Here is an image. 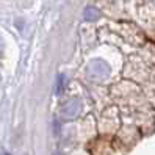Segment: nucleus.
<instances>
[{
  "label": "nucleus",
  "mask_w": 155,
  "mask_h": 155,
  "mask_svg": "<svg viewBox=\"0 0 155 155\" xmlns=\"http://www.w3.org/2000/svg\"><path fill=\"white\" fill-rule=\"evenodd\" d=\"M88 75L94 80H105L110 77V66L102 60H94L88 64Z\"/></svg>",
  "instance_id": "nucleus-1"
},
{
  "label": "nucleus",
  "mask_w": 155,
  "mask_h": 155,
  "mask_svg": "<svg viewBox=\"0 0 155 155\" xmlns=\"http://www.w3.org/2000/svg\"><path fill=\"white\" fill-rule=\"evenodd\" d=\"M80 111H81V102L77 100V99L71 100V102H68L64 107L61 108V114H63V117H64L66 121H74L75 117H78Z\"/></svg>",
  "instance_id": "nucleus-2"
},
{
  "label": "nucleus",
  "mask_w": 155,
  "mask_h": 155,
  "mask_svg": "<svg viewBox=\"0 0 155 155\" xmlns=\"http://www.w3.org/2000/svg\"><path fill=\"white\" fill-rule=\"evenodd\" d=\"M83 17H85V21H88V22H94V21H97L100 17V11L97 10V8H94V6H86L85 11H83Z\"/></svg>",
  "instance_id": "nucleus-3"
},
{
  "label": "nucleus",
  "mask_w": 155,
  "mask_h": 155,
  "mask_svg": "<svg viewBox=\"0 0 155 155\" xmlns=\"http://www.w3.org/2000/svg\"><path fill=\"white\" fill-rule=\"evenodd\" d=\"M64 88H66V77L63 75V74H60L58 77H57V86H55V93L60 96V94H63V91H64Z\"/></svg>",
  "instance_id": "nucleus-4"
},
{
  "label": "nucleus",
  "mask_w": 155,
  "mask_h": 155,
  "mask_svg": "<svg viewBox=\"0 0 155 155\" xmlns=\"http://www.w3.org/2000/svg\"><path fill=\"white\" fill-rule=\"evenodd\" d=\"M0 155H11V153L6 152V150H2V152H0Z\"/></svg>",
  "instance_id": "nucleus-5"
},
{
  "label": "nucleus",
  "mask_w": 155,
  "mask_h": 155,
  "mask_svg": "<svg viewBox=\"0 0 155 155\" xmlns=\"http://www.w3.org/2000/svg\"><path fill=\"white\" fill-rule=\"evenodd\" d=\"M53 155H63V153H61L60 150H57V152H53Z\"/></svg>",
  "instance_id": "nucleus-6"
}]
</instances>
